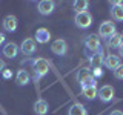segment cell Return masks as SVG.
I'll return each instance as SVG.
<instances>
[{
  "label": "cell",
  "instance_id": "cell-1",
  "mask_svg": "<svg viewBox=\"0 0 123 115\" xmlns=\"http://www.w3.org/2000/svg\"><path fill=\"white\" fill-rule=\"evenodd\" d=\"M31 66L34 71V81L36 83H38L49 72V61L46 58H34L31 61Z\"/></svg>",
  "mask_w": 123,
  "mask_h": 115
},
{
  "label": "cell",
  "instance_id": "cell-2",
  "mask_svg": "<svg viewBox=\"0 0 123 115\" xmlns=\"http://www.w3.org/2000/svg\"><path fill=\"white\" fill-rule=\"evenodd\" d=\"M114 34H117V26H115L114 22L106 20L100 25V28H98V37L100 38H106L108 40V38H111Z\"/></svg>",
  "mask_w": 123,
  "mask_h": 115
},
{
  "label": "cell",
  "instance_id": "cell-3",
  "mask_svg": "<svg viewBox=\"0 0 123 115\" xmlns=\"http://www.w3.org/2000/svg\"><path fill=\"white\" fill-rule=\"evenodd\" d=\"M85 48L92 54L102 52V41H100V37L95 35V34H89V35L85 38Z\"/></svg>",
  "mask_w": 123,
  "mask_h": 115
},
{
  "label": "cell",
  "instance_id": "cell-4",
  "mask_svg": "<svg viewBox=\"0 0 123 115\" xmlns=\"http://www.w3.org/2000/svg\"><path fill=\"white\" fill-rule=\"evenodd\" d=\"M74 23H75V26L77 28H80V29H86V28H89V26L92 25V15L89 11H85V12H79V14H75V17H74Z\"/></svg>",
  "mask_w": 123,
  "mask_h": 115
},
{
  "label": "cell",
  "instance_id": "cell-5",
  "mask_svg": "<svg viewBox=\"0 0 123 115\" xmlns=\"http://www.w3.org/2000/svg\"><path fill=\"white\" fill-rule=\"evenodd\" d=\"M51 51L52 54H55L57 57H65L68 54V43L63 38H57L51 43Z\"/></svg>",
  "mask_w": 123,
  "mask_h": 115
},
{
  "label": "cell",
  "instance_id": "cell-6",
  "mask_svg": "<svg viewBox=\"0 0 123 115\" xmlns=\"http://www.w3.org/2000/svg\"><path fill=\"white\" fill-rule=\"evenodd\" d=\"M114 95H115V89L111 84H103L102 87L98 89V95L97 97L100 98V101L103 103H109L114 100Z\"/></svg>",
  "mask_w": 123,
  "mask_h": 115
},
{
  "label": "cell",
  "instance_id": "cell-7",
  "mask_svg": "<svg viewBox=\"0 0 123 115\" xmlns=\"http://www.w3.org/2000/svg\"><path fill=\"white\" fill-rule=\"evenodd\" d=\"M18 48H20V52L23 55H32L37 49V43H36L34 38H25Z\"/></svg>",
  "mask_w": 123,
  "mask_h": 115
},
{
  "label": "cell",
  "instance_id": "cell-8",
  "mask_svg": "<svg viewBox=\"0 0 123 115\" xmlns=\"http://www.w3.org/2000/svg\"><path fill=\"white\" fill-rule=\"evenodd\" d=\"M109 12L114 22H123V2H111Z\"/></svg>",
  "mask_w": 123,
  "mask_h": 115
},
{
  "label": "cell",
  "instance_id": "cell-9",
  "mask_svg": "<svg viewBox=\"0 0 123 115\" xmlns=\"http://www.w3.org/2000/svg\"><path fill=\"white\" fill-rule=\"evenodd\" d=\"M37 9L42 15H49L55 9V2H52V0H42V2H38Z\"/></svg>",
  "mask_w": 123,
  "mask_h": 115
},
{
  "label": "cell",
  "instance_id": "cell-10",
  "mask_svg": "<svg viewBox=\"0 0 123 115\" xmlns=\"http://www.w3.org/2000/svg\"><path fill=\"white\" fill-rule=\"evenodd\" d=\"M122 58L117 55V54H109V55H106L105 57V66L108 68V69H111V71H115L118 66H122Z\"/></svg>",
  "mask_w": 123,
  "mask_h": 115
},
{
  "label": "cell",
  "instance_id": "cell-11",
  "mask_svg": "<svg viewBox=\"0 0 123 115\" xmlns=\"http://www.w3.org/2000/svg\"><path fill=\"white\" fill-rule=\"evenodd\" d=\"M20 52V48L14 43V41H8V43L3 46V55L6 58H15Z\"/></svg>",
  "mask_w": 123,
  "mask_h": 115
},
{
  "label": "cell",
  "instance_id": "cell-12",
  "mask_svg": "<svg viewBox=\"0 0 123 115\" xmlns=\"http://www.w3.org/2000/svg\"><path fill=\"white\" fill-rule=\"evenodd\" d=\"M2 25H3V29H5L6 32H14L18 26L17 17H15V15H6V17L3 18Z\"/></svg>",
  "mask_w": 123,
  "mask_h": 115
},
{
  "label": "cell",
  "instance_id": "cell-13",
  "mask_svg": "<svg viewBox=\"0 0 123 115\" xmlns=\"http://www.w3.org/2000/svg\"><path fill=\"white\" fill-rule=\"evenodd\" d=\"M80 95L88 100V101H92V100L97 98L98 95V91H97V86H88V87H82V91H80Z\"/></svg>",
  "mask_w": 123,
  "mask_h": 115
},
{
  "label": "cell",
  "instance_id": "cell-14",
  "mask_svg": "<svg viewBox=\"0 0 123 115\" xmlns=\"http://www.w3.org/2000/svg\"><path fill=\"white\" fill-rule=\"evenodd\" d=\"M34 40H36L37 43L45 45V43H48V41L51 40V32H49V31L46 29V28H40V29H37Z\"/></svg>",
  "mask_w": 123,
  "mask_h": 115
},
{
  "label": "cell",
  "instance_id": "cell-15",
  "mask_svg": "<svg viewBox=\"0 0 123 115\" xmlns=\"http://www.w3.org/2000/svg\"><path fill=\"white\" fill-rule=\"evenodd\" d=\"M89 63H91V68H92V69L102 68L103 64H105V55H103V52L91 54V55H89Z\"/></svg>",
  "mask_w": 123,
  "mask_h": 115
},
{
  "label": "cell",
  "instance_id": "cell-16",
  "mask_svg": "<svg viewBox=\"0 0 123 115\" xmlns=\"http://www.w3.org/2000/svg\"><path fill=\"white\" fill-rule=\"evenodd\" d=\"M49 110V104L48 101L43 98H38L36 103H34V112H36L37 115H46Z\"/></svg>",
  "mask_w": 123,
  "mask_h": 115
},
{
  "label": "cell",
  "instance_id": "cell-17",
  "mask_svg": "<svg viewBox=\"0 0 123 115\" xmlns=\"http://www.w3.org/2000/svg\"><path fill=\"white\" fill-rule=\"evenodd\" d=\"M29 81H31V75L28 74V71H25V69L17 71V75H15V83H17L18 86H26V84H29Z\"/></svg>",
  "mask_w": 123,
  "mask_h": 115
},
{
  "label": "cell",
  "instance_id": "cell-18",
  "mask_svg": "<svg viewBox=\"0 0 123 115\" xmlns=\"http://www.w3.org/2000/svg\"><path fill=\"white\" fill-rule=\"evenodd\" d=\"M123 43V34H114L111 38H108V41H106V46L109 49H118L122 46Z\"/></svg>",
  "mask_w": 123,
  "mask_h": 115
},
{
  "label": "cell",
  "instance_id": "cell-19",
  "mask_svg": "<svg viewBox=\"0 0 123 115\" xmlns=\"http://www.w3.org/2000/svg\"><path fill=\"white\" fill-rule=\"evenodd\" d=\"M68 115H88L86 107L80 103H74L71 107L68 109Z\"/></svg>",
  "mask_w": 123,
  "mask_h": 115
},
{
  "label": "cell",
  "instance_id": "cell-20",
  "mask_svg": "<svg viewBox=\"0 0 123 115\" xmlns=\"http://www.w3.org/2000/svg\"><path fill=\"white\" fill-rule=\"evenodd\" d=\"M72 8H74V11L77 14L85 12V11H88V8H89V2H88V0H77V2L72 3Z\"/></svg>",
  "mask_w": 123,
  "mask_h": 115
},
{
  "label": "cell",
  "instance_id": "cell-21",
  "mask_svg": "<svg viewBox=\"0 0 123 115\" xmlns=\"http://www.w3.org/2000/svg\"><path fill=\"white\" fill-rule=\"evenodd\" d=\"M91 74H92V71H91L89 68H82L79 72H77V75H75V80L80 83V81H83V80L86 78V77H89Z\"/></svg>",
  "mask_w": 123,
  "mask_h": 115
},
{
  "label": "cell",
  "instance_id": "cell-22",
  "mask_svg": "<svg viewBox=\"0 0 123 115\" xmlns=\"http://www.w3.org/2000/svg\"><path fill=\"white\" fill-rule=\"evenodd\" d=\"M88 86H97V80L92 77V74L89 77H86L83 81H80V87H88Z\"/></svg>",
  "mask_w": 123,
  "mask_h": 115
},
{
  "label": "cell",
  "instance_id": "cell-23",
  "mask_svg": "<svg viewBox=\"0 0 123 115\" xmlns=\"http://www.w3.org/2000/svg\"><path fill=\"white\" fill-rule=\"evenodd\" d=\"M114 77H115L117 80H123V64H122V66H118V68L114 71Z\"/></svg>",
  "mask_w": 123,
  "mask_h": 115
},
{
  "label": "cell",
  "instance_id": "cell-24",
  "mask_svg": "<svg viewBox=\"0 0 123 115\" xmlns=\"http://www.w3.org/2000/svg\"><path fill=\"white\" fill-rule=\"evenodd\" d=\"M102 75H103V69H102V68H95V69H92V77H94L95 80L100 78Z\"/></svg>",
  "mask_w": 123,
  "mask_h": 115
},
{
  "label": "cell",
  "instance_id": "cell-25",
  "mask_svg": "<svg viewBox=\"0 0 123 115\" xmlns=\"http://www.w3.org/2000/svg\"><path fill=\"white\" fill-rule=\"evenodd\" d=\"M2 75H3V78H11V77H12V71H9V69H5V71L2 72Z\"/></svg>",
  "mask_w": 123,
  "mask_h": 115
},
{
  "label": "cell",
  "instance_id": "cell-26",
  "mask_svg": "<svg viewBox=\"0 0 123 115\" xmlns=\"http://www.w3.org/2000/svg\"><path fill=\"white\" fill-rule=\"evenodd\" d=\"M109 115H123V110H120V109H115V110H112Z\"/></svg>",
  "mask_w": 123,
  "mask_h": 115
},
{
  "label": "cell",
  "instance_id": "cell-27",
  "mask_svg": "<svg viewBox=\"0 0 123 115\" xmlns=\"http://www.w3.org/2000/svg\"><path fill=\"white\" fill-rule=\"evenodd\" d=\"M5 66H6V64H5V61H3V60H0V74H2V72L5 71Z\"/></svg>",
  "mask_w": 123,
  "mask_h": 115
},
{
  "label": "cell",
  "instance_id": "cell-28",
  "mask_svg": "<svg viewBox=\"0 0 123 115\" xmlns=\"http://www.w3.org/2000/svg\"><path fill=\"white\" fill-rule=\"evenodd\" d=\"M3 43H5V34H3V32H0V46H2Z\"/></svg>",
  "mask_w": 123,
  "mask_h": 115
},
{
  "label": "cell",
  "instance_id": "cell-29",
  "mask_svg": "<svg viewBox=\"0 0 123 115\" xmlns=\"http://www.w3.org/2000/svg\"><path fill=\"white\" fill-rule=\"evenodd\" d=\"M118 57H120V58L123 57V43H122V46H120V48H118Z\"/></svg>",
  "mask_w": 123,
  "mask_h": 115
}]
</instances>
